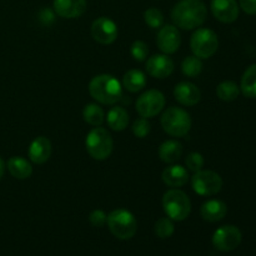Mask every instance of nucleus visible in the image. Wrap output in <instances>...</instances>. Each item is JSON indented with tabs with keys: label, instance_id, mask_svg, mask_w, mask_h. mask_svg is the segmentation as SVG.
I'll return each instance as SVG.
<instances>
[{
	"label": "nucleus",
	"instance_id": "f257e3e1",
	"mask_svg": "<svg viewBox=\"0 0 256 256\" xmlns=\"http://www.w3.org/2000/svg\"><path fill=\"white\" fill-rule=\"evenodd\" d=\"M208 10L202 0H180L172 10V20L175 26L182 30H192L204 24Z\"/></svg>",
	"mask_w": 256,
	"mask_h": 256
},
{
	"label": "nucleus",
	"instance_id": "f03ea898",
	"mask_svg": "<svg viewBox=\"0 0 256 256\" xmlns=\"http://www.w3.org/2000/svg\"><path fill=\"white\" fill-rule=\"evenodd\" d=\"M89 92L92 99L100 104L114 105L122 99V86L112 75L100 74L90 80Z\"/></svg>",
	"mask_w": 256,
	"mask_h": 256
},
{
	"label": "nucleus",
	"instance_id": "7ed1b4c3",
	"mask_svg": "<svg viewBox=\"0 0 256 256\" xmlns=\"http://www.w3.org/2000/svg\"><path fill=\"white\" fill-rule=\"evenodd\" d=\"M162 126L166 134L174 138H182L192 129V118L182 108L172 106L162 115Z\"/></svg>",
	"mask_w": 256,
	"mask_h": 256
},
{
	"label": "nucleus",
	"instance_id": "20e7f679",
	"mask_svg": "<svg viewBox=\"0 0 256 256\" xmlns=\"http://www.w3.org/2000/svg\"><path fill=\"white\" fill-rule=\"evenodd\" d=\"M162 208L172 222H182L192 212V202L182 190L170 189L162 196Z\"/></svg>",
	"mask_w": 256,
	"mask_h": 256
},
{
	"label": "nucleus",
	"instance_id": "39448f33",
	"mask_svg": "<svg viewBox=\"0 0 256 256\" xmlns=\"http://www.w3.org/2000/svg\"><path fill=\"white\" fill-rule=\"evenodd\" d=\"M85 146L86 152L92 159L102 160L108 159L112 155V148H114V142L106 129L100 126H95L94 129L90 130L85 139Z\"/></svg>",
	"mask_w": 256,
	"mask_h": 256
},
{
	"label": "nucleus",
	"instance_id": "423d86ee",
	"mask_svg": "<svg viewBox=\"0 0 256 256\" xmlns=\"http://www.w3.org/2000/svg\"><path fill=\"white\" fill-rule=\"evenodd\" d=\"M106 224L115 238L129 240L138 230V222L134 215L126 209H115L108 215Z\"/></svg>",
	"mask_w": 256,
	"mask_h": 256
},
{
	"label": "nucleus",
	"instance_id": "0eeeda50",
	"mask_svg": "<svg viewBox=\"0 0 256 256\" xmlns=\"http://www.w3.org/2000/svg\"><path fill=\"white\" fill-rule=\"evenodd\" d=\"M190 48L192 54L199 59H209L216 52L219 48V39L212 29L200 28L192 35Z\"/></svg>",
	"mask_w": 256,
	"mask_h": 256
},
{
	"label": "nucleus",
	"instance_id": "6e6552de",
	"mask_svg": "<svg viewBox=\"0 0 256 256\" xmlns=\"http://www.w3.org/2000/svg\"><path fill=\"white\" fill-rule=\"evenodd\" d=\"M192 190L202 196H212L220 192L222 188V179L212 170H199L192 178Z\"/></svg>",
	"mask_w": 256,
	"mask_h": 256
},
{
	"label": "nucleus",
	"instance_id": "1a4fd4ad",
	"mask_svg": "<svg viewBox=\"0 0 256 256\" xmlns=\"http://www.w3.org/2000/svg\"><path fill=\"white\" fill-rule=\"evenodd\" d=\"M136 112L142 118H154L164 109L165 96L156 89H150L142 92L136 100Z\"/></svg>",
	"mask_w": 256,
	"mask_h": 256
},
{
	"label": "nucleus",
	"instance_id": "9d476101",
	"mask_svg": "<svg viewBox=\"0 0 256 256\" xmlns=\"http://www.w3.org/2000/svg\"><path fill=\"white\" fill-rule=\"evenodd\" d=\"M242 234L240 229L234 225H224L215 230L212 235V245L216 250L222 252H232L240 245Z\"/></svg>",
	"mask_w": 256,
	"mask_h": 256
},
{
	"label": "nucleus",
	"instance_id": "9b49d317",
	"mask_svg": "<svg viewBox=\"0 0 256 256\" xmlns=\"http://www.w3.org/2000/svg\"><path fill=\"white\" fill-rule=\"evenodd\" d=\"M92 35L99 44H112L118 38V25L110 18H98L92 24Z\"/></svg>",
	"mask_w": 256,
	"mask_h": 256
},
{
	"label": "nucleus",
	"instance_id": "f8f14e48",
	"mask_svg": "<svg viewBox=\"0 0 256 256\" xmlns=\"http://www.w3.org/2000/svg\"><path fill=\"white\" fill-rule=\"evenodd\" d=\"M156 44L164 54L169 55L176 52L182 44V35H180L178 26L164 25L162 28H160L156 36Z\"/></svg>",
	"mask_w": 256,
	"mask_h": 256
},
{
	"label": "nucleus",
	"instance_id": "ddd939ff",
	"mask_svg": "<svg viewBox=\"0 0 256 256\" xmlns=\"http://www.w3.org/2000/svg\"><path fill=\"white\" fill-rule=\"evenodd\" d=\"M148 74L156 79H165L174 72V62L166 54L152 55L145 64Z\"/></svg>",
	"mask_w": 256,
	"mask_h": 256
},
{
	"label": "nucleus",
	"instance_id": "4468645a",
	"mask_svg": "<svg viewBox=\"0 0 256 256\" xmlns=\"http://www.w3.org/2000/svg\"><path fill=\"white\" fill-rule=\"evenodd\" d=\"M212 12L224 24L234 22L239 18V5L236 0H212Z\"/></svg>",
	"mask_w": 256,
	"mask_h": 256
},
{
	"label": "nucleus",
	"instance_id": "2eb2a0df",
	"mask_svg": "<svg viewBox=\"0 0 256 256\" xmlns=\"http://www.w3.org/2000/svg\"><path fill=\"white\" fill-rule=\"evenodd\" d=\"M55 14L65 19H75L82 16L88 6L86 0H54Z\"/></svg>",
	"mask_w": 256,
	"mask_h": 256
},
{
	"label": "nucleus",
	"instance_id": "dca6fc26",
	"mask_svg": "<svg viewBox=\"0 0 256 256\" xmlns=\"http://www.w3.org/2000/svg\"><path fill=\"white\" fill-rule=\"evenodd\" d=\"M52 142L48 138L38 136L30 142L28 155H29L30 162L34 164L42 165L45 164L52 156Z\"/></svg>",
	"mask_w": 256,
	"mask_h": 256
},
{
	"label": "nucleus",
	"instance_id": "f3484780",
	"mask_svg": "<svg viewBox=\"0 0 256 256\" xmlns=\"http://www.w3.org/2000/svg\"><path fill=\"white\" fill-rule=\"evenodd\" d=\"M174 96L178 102L185 106H194L202 99V92L199 88L189 82H182L175 85Z\"/></svg>",
	"mask_w": 256,
	"mask_h": 256
},
{
	"label": "nucleus",
	"instance_id": "a211bd4d",
	"mask_svg": "<svg viewBox=\"0 0 256 256\" xmlns=\"http://www.w3.org/2000/svg\"><path fill=\"white\" fill-rule=\"evenodd\" d=\"M162 179L165 185L176 189V188L184 186L189 182V172L186 168L182 165H172L162 172Z\"/></svg>",
	"mask_w": 256,
	"mask_h": 256
},
{
	"label": "nucleus",
	"instance_id": "6ab92c4d",
	"mask_svg": "<svg viewBox=\"0 0 256 256\" xmlns=\"http://www.w3.org/2000/svg\"><path fill=\"white\" fill-rule=\"evenodd\" d=\"M228 212V206L222 200H208L202 205L200 214L205 222H218L225 218Z\"/></svg>",
	"mask_w": 256,
	"mask_h": 256
},
{
	"label": "nucleus",
	"instance_id": "aec40b11",
	"mask_svg": "<svg viewBox=\"0 0 256 256\" xmlns=\"http://www.w3.org/2000/svg\"><path fill=\"white\" fill-rule=\"evenodd\" d=\"M8 170L10 174L19 180L29 179L32 174V166L26 159L22 156H12L8 160Z\"/></svg>",
	"mask_w": 256,
	"mask_h": 256
},
{
	"label": "nucleus",
	"instance_id": "412c9836",
	"mask_svg": "<svg viewBox=\"0 0 256 256\" xmlns=\"http://www.w3.org/2000/svg\"><path fill=\"white\" fill-rule=\"evenodd\" d=\"M182 145L178 140H166L159 148V158L166 164H174L182 158Z\"/></svg>",
	"mask_w": 256,
	"mask_h": 256
},
{
	"label": "nucleus",
	"instance_id": "4be33fe9",
	"mask_svg": "<svg viewBox=\"0 0 256 256\" xmlns=\"http://www.w3.org/2000/svg\"><path fill=\"white\" fill-rule=\"evenodd\" d=\"M108 125L112 130L115 132H122L128 128L129 124V114L126 110L122 106H112L106 115Z\"/></svg>",
	"mask_w": 256,
	"mask_h": 256
},
{
	"label": "nucleus",
	"instance_id": "5701e85b",
	"mask_svg": "<svg viewBox=\"0 0 256 256\" xmlns=\"http://www.w3.org/2000/svg\"><path fill=\"white\" fill-rule=\"evenodd\" d=\"M146 85V76L139 69H132L122 76V86L130 92H138Z\"/></svg>",
	"mask_w": 256,
	"mask_h": 256
},
{
	"label": "nucleus",
	"instance_id": "b1692460",
	"mask_svg": "<svg viewBox=\"0 0 256 256\" xmlns=\"http://www.w3.org/2000/svg\"><path fill=\"white\" fill-rule=\"evenodd\" d=\"M240 92L249 99H256V64L250 65L242 74Z\"/></svg>",
	"mask_w": 256,
	"mask_h": 256
},
{
	"label": "nucleus",
	"instance_id": "393cba45",
	"mask_svg": "<svg viewBox=\"0 0 256 256\" xmlns=\"http://www.w3.org/2000/svg\"><path fill=\"white\" fill-rule=\"evenodd\" d=\"M82 118L92 126H100L105 120V112L100 105L88 104L82 110Z\"/></svg>",
	"mask_w": 256,
	"mask_h": 256
},
{
	"label": "nucleus",
	"instance_id": "a878e982",
	"mask_svg": "<svg viewBox=\"0 0 256 256\" xmlns=\"http://www.w3.org/2000/svg\"><path fill=\"white\" fill-rule=\"evenodd\" d=\"M240 94V86L234 82H222L218 85L216 95L222 102H232Z\"/></svg>",
	"mask_w": 256,
	"mask_h": 256
},
{
	"label": "nucleus",
	"instance_id": "bb28decb",
	"mask_svg": "<svg viewBox=\"0 0 256 256\" xmlns=\"http://www.w3.org/2000/svg\"><path fill=\"white\" fill-rule=\"evenodd\" d=\"M182 72L188 78H196L202 72V62L195 55L186 56L182 62Z\"/></svg>",
	"mask_w": 256,
	"mask_h": 256
},
{
	"label": "nucleus",
	"instance_id": "cd10ccee",
	"mask_svg": "<svg viewBox=\"0 0 256 256\" xmlns=\"http://www.w3.org/2000/svg\"><path fill=\"white\" fill-rule=\"evenodd\" d=\"M154 230L158 238H160V239H169L175 232L174 222H172L170 218H162V219H159L155 222Z\"/></svg>",
	"mask_w": 256,
	"mask_h": 256
},
{
	"label": "nucleus",
	"instance_id": "c85d7f7f",
	"mask_svg": "<svg viewBox=\"0 0 256 256\" xmlns=\"http://www.w3.org/2000/svg\"><path fill=\"white\" fill-rule=\"evenodd\" d=\"M144 20L150 28L158 29V28H162V24H164V15L156 8H150L144 12Z\"/></svg>",
	"mask_w": 256,
	"mask_h": 256
},
{
	"label": "nucleus",
	"instance_id": "c756f323",
	"mask_svg": "<svg viewBox=\"0 0 256 256\" xmlns=\"http://www.w3.org/2000/svg\"><path fill=\"white\" fill-rule=\"evenodd\" d=\"M150 129H152V125H150L149 120L146 118H139L132 124V134L139 138V139L146 138L149 135Z\"/></svg>",
	"mask_w": 256,
	"mask_h": 256
},
{
	"label": "nucleus",
	"instance_id": "7c9ffc66",
	"mask_svg": "<svg viewBox=\"0 0 256 256\" xmlns=\"http://www.w3.org/2000/svg\"><path fill=\"white\" fill-rule=\"evenodd\" d=\"M130 52H132V56L134 58V60H136V62H144V60H146L148 54H149V49H148V45L144 42L136 40V42H134L132 44Z\"/></svg>",
	"mask_w": 256,
	"mask_h": 256
},
{
	"label": "nucleus",
	"instance_id": "2f4dec72",
	"mask_svg": "<svg viewBox=\"0 0 256 256\" xmlns=\"http://www.w3.org/2000/svg\"><path fill=\"white\" fill-rule=\"evenodd\" d=\"M204 156H202L200 152H190L189 155L186 156V159H185V165H186L188 170H190V172H199V170L202 169V166H204Z\"/></svg>",
	"mask_w": 256,
	"mask_h": 256
},
{
	"label": "nucleus",
	"instance_id": "473e14b6",
	"mask_svg": "<svg viewBox=\"0 0 256 256\" xmlns=\"http://www.w3.org/2000/svg\"><path fill=\"white\" fill-rule=\"evenodd\" d=\"M106 220L108 215L105 214V212H102L100 209L92 210L89 215V222L94 228H102L106 224Z\"/></svg>",
	"mask_w": 256,
	"mask_h": 256
},
{
	"label": "nucleus",
	"instance_id": "72a5a7b5",
	"mask_svg": "<svg viewBox=\"0 0 256 256\" xmlns=\"http://www.w3.org/2000/svg\"><path fill=\"white\" fill-rule=\"evenodd\" d=\"M239 5L248 15H256V0H239Z\"/></svg>",
	"mask_w": 256,
	"mask_h": 256
},
{
	"label": "nucleus",
	"instance_id": "f704fd0d",
	"mask_svg": "<svg viewBox=\"0 0 256 256\" xmlns=\"http://www.w3.org/2000/svg\"><path fill=\"white\" fill-rule=\"evenodd\" d=\"M54 12H52V10L46 9V8H45V9H42L39 14L40 20H42V24H45V25L52 24V22H54Z\"/></svg>",
	"mask_w": 256,
	"mask_h": 256
},
{
	"label": "nucleus",
	"instance_id": "c9c22d12",
	"mask_svg": "<svg viewBox=\"0 0 256 256\" xmlns=\"http://www.w3.org/2000/svg\"><path fill=\"white\" fill-rule=\"evenodd\" d=\"M4 172H5V162H4V160L0 158V180H2Z\"/></svg>",
	"mask_w": 256,
	"mask_h": 256
}]
</instances>
